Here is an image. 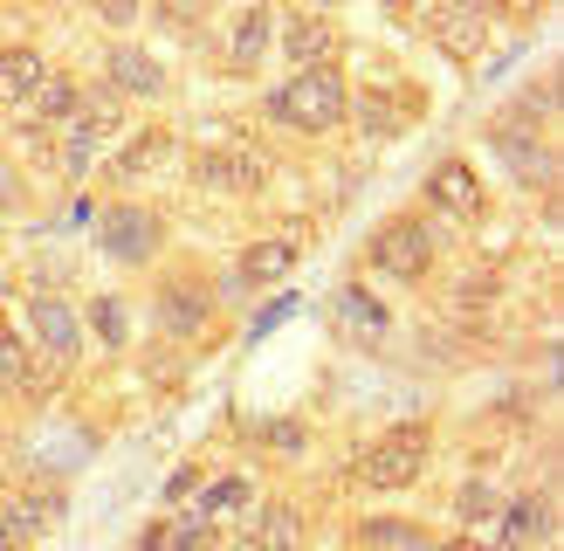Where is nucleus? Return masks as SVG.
Wrapping results in <instances>:
<instances>
[{
    "mask_svg": "<svg viewBox=\"0 0 564 551\" xmlns=\"http://www.w3.org/2000/svg\"><path fill=\"white\" fill-rule=\"evenodd\" d=\"M269 118L290 125V131H330V125L351 118V90L337 69H303L282 90H269Z\"/></svg>",
    "mask_w": 564,
    "mask_h": 551,
    "instance_id": "nucleus-1",
    "label": "nucleus"
},
{
    "mask_svg": "<svg viewBox=\"0 0 564 551\" xmlns=\"http://www.w3.org/2000/svg\"><path fill=\"white\" fill-rule=\"evenodd\" d=\"M118 125H124V104L110 97V90H90V97L76 104V118L55 131V173H63V180H83V173L104 159V145L118 138Z\"/></svg>",
    "mask_w": 564,
    "mask_h": 551,
    "instance_id": "nucleus-2",
    "label": "nucleus"
},
{
    "mask_svg": "<svg viewBox=\"0 0 564 551\" xmlns=\"http://www.w3.org/2000/svg\"><path fill=\"white\" fill-rule=\"evenodd\" d=\"M420 468H427V428H386L372 449L358 455V476H365V489H406V483H420Z\"/></svg>",
    "mask_w": 564,
    "mask_h": 551,
    "instance_id": "nucleus-3",
    "label": "nucleus"
},
{
    "mask_svg": "<svg viewBox=\"0 0 564 551\" xmlns=\"http://www.w3.org/2000/svg\"><path fill=\"white\" fill-rule=\"evenodd\" d=\"M97 241H104V256L110 262H124V269H145L159 248H165V220L152 214V207H131V201H118V207H104V220H97Z\"/></svg>",
    "mask_w": 564,
    "mask_h": 551,
    "instance_id": "nucleus-4",
    "label": "nucleus"
},
{
    "mask_svg": "<svg viewBox=\"0 0 564 551\" xmlns=\"http://www.w3.org/2000/svg\"><path fill=\"white\" fill-rule=\"evenodd\" d=\"M152 317H159V331H165V338H180V345H186V338H200V331L214 324V290H207L193 269H173V276L159 283Z\"/></svg>",
    "mask_w": 564,
    "mask_h": 551,
    "instance_id": "nucleus-5",
    "label": "nucleus"
},
{
    "mask_svg": "<svg viewBox=\"0 0 564 551\" xmlns=\"http://www.w3.org/2000/svg\"><path fill=\"white\" fill-rule=\"evenodd\" d=\"M372 269H379V276H392V283H420V276L434 269V235L420 228L413 214L386 220V228L372 235Z\"/></svg>",
    "mask_w": 564,
    "mask_h": 551,
    "instance_id": "nucleus-6",
    "label": "nucleus"
},
{
    "mask_svg": "<svg viewBox=\"0 0 564 551\" xmlns=\"http://www.w3.org/2000/svg\"><path fill=\"white\" fill-rule=\"evenodd\" d=\"M28 345H35L42 358H55V366H69L76 345H83V317H76V303L63 296H28Z\"/></svg>",
    "mask_w": 564,
    "mask_h": 551,
    "instance_id": "nucleus-7",
    "label": "nucleus"
},
{
    "mask_svg": "<svg viewBox=\"0 0 564 551\" xmlns=\"http://www.w3.org/2000/svg\"><path fill=\"white\" fill-rule=\"evenodd\" d=\"M282 55L303 69H337V21L330 14H282Z\"/></svg>",
    "mask_w": 564,
    "mask_h": 551,
    "instance_id": "nucleus-8",
    "label": "nucleus"
},
{
    "mask_svg": "<svg viewBox=\"0 0 564 551\" xmlns=\"http://www.w3.org/2000/svg\"><path fill=\"white\" fill-rule=\"evenodd\" d=\"M427 201H434L441 214H455V220H482L489 193H482V180H475L468 159H441L434 173H427Z\"/></svg>",
    "mask_w": 564,
    "mask_h": 551,
    "instance_id": "nucleus-9",
    "label": "nucleus"
},
{
    "mask_svg": "<svg viewBox=\"0 0 564 551\" xmlns=\"http://www.w3.org/2000/svg\"><path fill=\"white\" fill-rule=\"evenodd\" d=\"M290 269H296V241H290V235H275V241H248V248H241V262H235V276H228V296L269 290V283H282Z\"/></svg>",
    "mask_w": 564,
    "mask_h": 551,
    "instance_id": "nucleus-10",
    "label": "nucleus"
},
{
    "mask_svg": "<svg viewBox=\"0 0 564 551\" xmlns=\"http://www.w3.org/2000/svg\"><path fill=\"white\" fill-rule=\"evenodd\" d=\"M413 21H420V35H434L455 63H468V55L482 48V35H489V21L475 14V8H420Z\"/></svg>",
    "mask_w": 564,
    "mask_h": 551,
    "instance_id": "nucleus-11",
    "label": "nucleus"
},
{
    "mask_svg": "<svg viewBox=\"0 0 564 551\" xmlns=\"http://www.w3.org/2000/svg\"><path fill=\"white\" fill-rule=\"evenodd\" d=\"M496 523H502V551H538V544L551 538V489L510 496V504L496 510Z\"/></svg>",
    "mask_w": 564,
    "mask_h": 551,
    "instance_id": "nucleus-12",
    "label": "nucleus"
},
{
    "mask_svg": "<svg viewBox=\"0 0 564 551\" xmlns=\"http://www.w3.org/2000/svg\"><path fill=\"white\" fill-rule=\"evenodd\" d=\"M193 180H200L207 193H248V186H262V152H241V145L200 152L193 159Z\"/></svg>",
    "mask_w": 564,
    "mask_h": 551,
    "instance_id": "nucleus-13",
    "label": "nucleus"
},
{
    "mask_svg": "<svg viewBox=\"0 0 564 551\" xmlns=\"http://www.w3.org/2000/svg\"><path fill=\"white\" fill-rule=\"evenodd\" d=\"M104 90H110V97H165V69H159V55L118 42V48H110V83H104Z\"/></svg>",
    "mask_w": 564,
    "mask_h": 551,
    "instance_id": "nucleus-14",
    "label": "nucleus"
},
{
    "mask_svg": "<svg viewBox=\"0 0 564 551\" xmlns=\"http://www.w3.org/2000/svg\"><path fill=\"white\" fill-rule=\"evenodd\" d=\"M76 104H83V90H76V76H42V90L28 97V118L21 125H35V131H63L69 118H76Z\"/></svg>",
    "mask_w": 564,
    "mask_h": 551,
    "instance_id": "nucleus-15",
    "label": "nucleus"
},
{
    "mask_svg": "<svg viewBox=\"0 0 564 551\" xmlns=\"http://www.w3.org/2000/svg\"><path fill=\"white\" fill-rule=\"evenodd\" d=\"M330 324L345 331V338H379V331H386V303L365 296L358 283H345V290L330 296Z\"/></svg>",
    "mask_w": 564,
    "mask_h": 551,
    "instance_id": "nucleus-16",
    "label": "nucleus"
},
{
    "mask_svg": "<svg viewBox=\"0 0 564 551\" xmlns=\"http://www.w3.org/2000/svg\"><path fill=\"white\" fill-rule=\"evenodd\" d=\"M42 76H48L42 48H0V104H28L42 90Z\"/></svg>",
    "mask_w": 564,
    "mask_h": 551,
    "instance_id": "nucleus-17",
    "label": "nucleus"
},
{
    "mask_svg": "<svg viewBox=\"0 0 564 551\" xmlns=\"http://www.w3.org/2000/svg\"><path fill=\"white\" fill-rule=\"evenodd\" d=\"M489 145H496L502 159H510V173H517L523 186H551V152H544V145H530L523 131H510V125H496V138H489Z\"/></svg>",
    "mask_w": 564,
    "mask_h": 551,
    "instance_id": "nucleus-18",
    "label": "nucleus"
},
{
    "mask_svg": "<svg viewBox=\"0 0 564 551\" xmlns=\"http://www.w3.org/2000/svg\"><path fill=\"white\" fill-rule=\"evenodd\" d=\"M248 531H256V551H303V510L296 504H262Z\"/></svg>",
    "mask_w": 564,
    "mask_h": 551,
    "instance_id": "nucleus-19",
    "label": "nucleus"
},
{
    "mask_svg": "<svg viewBox=\"0 0 564 551\" xmlns=\"http://www.w3.org/2000/svg\"><path fill=\"white\" fill-rule=\"evenodd\" d=\"M8 504H14V538H42L55 531V517H63V496L55 489H8Z\"/></svg>",
    "mask_w": 564,
    "mask_h": 551,
    "instance_id": "nucleus-20",
    "label": "nucleus"
},
{
    "mask_svg": "<svg viewBox=\"0 0 564 551\" xmlns=\"http://www.w3.org/2000/svg\"><path fill=\"white\" fill-rule=\"evenodd\" d=\"M269 35H275V14H269V8H248V14L235 21V35H228V63H235V69H256L262 55H269Z\"/></svg>",
    "mask_w": 564,
    "mask_h": 551,
    "instance_id": "nucleus-21",
    "label": "nucleus"
},
{
    "mask_svg": "<svg viewBox=\"0 0 564 551\" xmlns=\"http://www.w3.org/2000/svg\"><path fill=\"white\" fill-rule=\"evenodd\" d=\"M200 517H207V523H220V517H241V523H256V489H248V476L214 483V489H207V504H200Z\"/></svg>",
    "mask_w": 564,
    "mask_h": 551,
    "instance_id": "nucleus-22",
    "label": "nucleus"
},
{
    "mask_svg": "<svg viewBox=\"0 0 564 551\" xmlns=\"http://www.w3.org/2000/svg\"><path fill=\"white\" fill-rule=\"evenodd\" d=\"M159 159H173V138H165V131H145V138H131V145L118 152V180H138V173H152Z\"/></svg>",
    "mask_w": 564,
    "mask_h": 551,
    "instance_id": "nucleus-23",
    "label": "nucleus"
},
{
    "mask_svg": "<svg viewBox=\"0 0 564 551\" xmlns=\"http://www.w3.org/2000/svg\"><path fill=\"white\" fill-rule=\"evenodd\" d=\"M90 331H97L104 352H124V338H131V311H124L118 296H97V303H90Z\"/></svg>",
    "mask_w": 564,
    "mask_h": 551,
    "instance_id": "nucleus-24",
    "label": "nucleus"
},
{
    "mask_svg": "<svg viewBox=\"0 0 564 551\" xmlns=\"http://www.w3.org/2000/svg\"><path fill=\"white\" fill-rule=\"evenodd\" d=\"M14 386H28V338L0 324V393H14Z\"/></svg>",
    "mask_w": 564,
    "mask_h": 551,
    "instance_id": "nucleus-25",
    "label": "nucleus"
},
{
    "mask_svg": "<svg viewBox=\"0 0 564 551\" xmlns=\"http://www.w3.org/2000/svg\"><path fill=\"white\" fill-rule=\"evenodd\" d=\"M496 510H502V496L489 483H462V496H455V517L462 523H496Z\"/></svg>",
    "mask_w": 564,
    "mask_h": 551,
    "instance_id": "nucleus-26",
    "label": "nucleus"
},
{
    "mask_svg": "<svg viewBox=\"0 0 564 551\" xmlns=\"http://www.w3.org/2000/svg\"><path fill=\"white\" fill-rule=\"evenodd\" d=\"M207 531H214V523H207L200 510H186L173 531H165V544H173V551H200V538H207Z\"/></svg>",
    "mask_w": 564,
    "mask_h": 551,
    "instance_id": "nucleus-27",
    "label": "nucleus"
},
{
    "mask_svg": "<svg viewBox=\"0 0 564 551\" xmlns=\"http://www.w3.org/2000/svg\"><path fill=\"white\" fill-rule=\"evenodd\" d=\"M262 434L275 441L282 455H296V449H303V421H290V413H282V421H262Z\"/></svg>",
    "mask_w": 564,
    "mask_h": 551,
    "instance_id": "nucleus-28",
    "label": "nucleus"
},
{
    "mask_svg": "<svg viewBox=\"0 0 564 551\" xmlns=\"http://www.w3.org/2000/svg\"><path fill=\"white\" fill-rule=\"evenodd\" d=\"M8 207H21V173L8 165V152H0V214H8Z\"/></svg>",
    "mask_w": 564,
    "mask_h": 551,
    "instance_id": "nucleus-29",
    "label": "nucleus"
},
{
    "mask_svg": "<svg viewBox=\"0 0 564 551\" xmlns=\"http://www.w3.org/2000/svg\"><path fill=\"white\" fill-rule=\"evenodd\" d=\"M290 311H296V303H290V296H275V303H269V311H262L256 324H248V338H262V331H275V324H282V317H290Z\"/></svg>",
    "mask_w": 564,
    "mask_h": 551,
    "instance_id": "nucleus-30",
    "label": "nucleus"
},
{
    "mask_svg": "<svg viewBox=\"0 0 564 551\" xmlns=\"http://www.w3.org/2000/svg\"><path fill=\"white\" fill-rule=\"evenodd\" d=\"M0 551H21V538H14V504H8V489H0Z\"/></svg>",
    "mask_w": 564,
    "mask_h": 551,
    "instance_id": "nucleus-31",
    "label": "nucleus"
},
{
    "mask_svg": "<svg viewBox=\"0 0 564 551\" xmlns=\"http://www.w3.org/2000/svg\"><path fill=\"white\" fill-rule=\"evenodd\" d=\"M193 489H200V468H180V476H173V483H165V496H173V504H186V496H193Z\"/></svg>",
    "mask_w": 564,
    "mask_h": 551,
    "instance_id": "nucleus-32",
    "label": "nucleus"
},
{
    "mask_svg": "<svg viewBox=\"0 0 564 551\" xmlns=\"http://www.w3.org/2000/svg\"><path fill=\"white\" fill-rule=\"evenodd\" d=\"M200 551H248V538H214V531H207V538H200Z\"/></svg>",
    "mask_w": 564,
    "mask_h": 551,
    "instance_id": "nucleus-33",
    "label": "nucleus"
},
{
    "mask_svg": "<svg viewBox=\"0 0 564 551\" xmlns=\"http://www.w3.org/2000/svg\"><path fill=\"white\" fill-rule=\"evenodd\" d=\"M131 551H165V531H159V523H152V531H145V538H138Z\"/></svg>",
    "mask_w": 564,
    "mask_h": 551,
    "instance_id": "nucleus-34",
    "label": "nucleus"
},
{
    "mask_svg": "<svg viewBox=\"0 0 564 551\" xmlns=\"http://www.w3.org/2000/svg\"><path fill=\"white\" fill-rule=\"evenodd\" d=\"M441 551H482V544H441Z\"/></svg>",
    "mask_w": 564,
    "mask_h": 551,
    "instance_id": "nucleus-35",
    "label": "nucleus"
},
{
    "mask_svg": "<svg viewBox=\"0 0 564 551\" xmlns=\"http://www.w3.org/2000/svg\"><path fill=\"white\" fill-rule=\"evenodd\" d=\"M496 551H502V544H496Z\"/></svg>",
    "mask_w": 564,
    "mask_h": 551,
    "instance_id": "nucleus-36",
    "label": "nucleus"
}]
</instances>
